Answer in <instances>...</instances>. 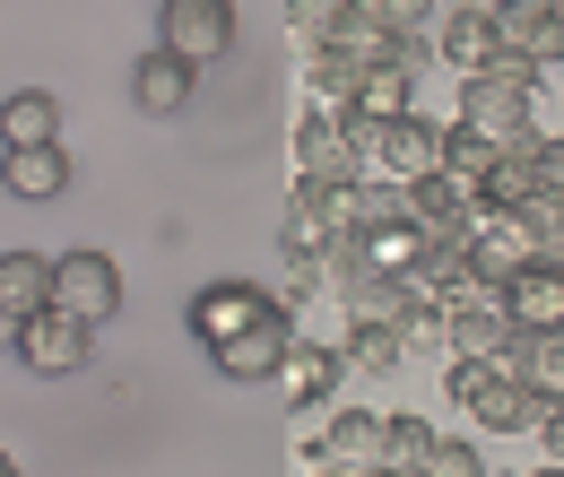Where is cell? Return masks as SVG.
<instances>
[{
  "label": "cell",
  "instance_id": "7c38bea8",
  "mask_svg": "<svg viewBox=\"0 0 564 477\" xmlns=\"http://www.w3.org/2000/svg\"><path fill=\"white\" fill-rule=\"evenodd\" d=\"M409 295H425V304H460V295H478V252H469V235L417 243V261H409Z\"/></svg>",
  "mask_w": 564,
  "mask_h": 477
},
{
  "label": "cell",
  "instance_id": "5bb4252c",
  "mask_svg": "<svg viewBox=\"0 0 564 477\" xmlns=\"http://www.w3.org/2000/svg\"><path fill=\"white\" fill-rule=\"evenodd\" d=\"M400 200H409V226H417L425 243H443V235H469V226H478V200H469L452 174H417V183H400Z\"/></svg>",
  "mask_w": 564,
  "mask_h": 477
},
{
  "label": "cell",
  "instance_id": "d590c367",
  "mask_svg": "<svg viewBox=\"0 0 564 477\" xmlns=\"http://www.w3.org/2000/svg\"><path fill=\"white\" fill-rule=\"evenodd\" d=\"M18 330H26V322H18L9 304H0V356H18Z\"/></svg>",
  "mask_w": 564,
  "mask_h": 477
},
{
  "label": "cell",
  "instance_id": "277c9868",
  "mask_svg": "<svg viewBox=\"0 0 564 477\" xmlns=\"http://www.w3.org/2000/svg\"><path fill=\"white\" fill-rule=\"evenodd\" d=\"M156 44L183 53L192 69H209L235 53V0H165L156 9Z\"/></svg>",
  "mask_w": 564,
  "mask_h": 477
},
{
  "label": "cell",
  "instance_id": "44dd1931",
  "mask_svg": "<svg viewBox=\"0 0 564 477\" xmlns=\"http://www.w3.org/2000/svg\"><path fill=\"white\" fill-rule=\"evenodd\" d=\"M530 192H539V131H530V139H503V156H495L478 208H521Z\"/></svg>",
  "mask_w": 564,
  "mask_h": 477
},
{
  "label": "cell",
  "instance_id": "9a60e30c",
  "mask_svg": "<svg viewBox=\"0 0 564 477\" xmlns=\"http://www.w3.org/2000/svg\"><path fill=\"white\" fill-rule=\"evenodd\" d=\"M192 87H200V69L183 62V53H165V44L140 53V69H131V105L156 113V122H165V113H183V105H192Z\"/></svg>",
  "mask_w": 564,
  "mask_h": 477
},
{
  "label": "cell",
  "instance_id": "ac0fdd59",
  "mask_svg": "<svg viewBox=\"0 0 564 477\" xmlns=\"http://www.w3.org/2000/svg\"><path fill=\"white\" fill-rule=\"evenodd\" d=\"M339 373H348V365H339V347H286V365H279V382H286V400H295V409H330V391H339Z\"/></svg>",
  "mask_w": 564,
  "mask_h": 477
},
{
  "label": "cell",
  "instance_id": "2e32d148",
  "mask_svg": "<svg viewBox=\"0 0 564 477\" xmlns=\"http://www.w3.org/2000/svg\"><path fill=\"white\" fill-rule=\"evenodd\" d=\"M547 409H556V400H547L539 382H521V373H495L487 400H478L469 416H478L487 434H539V425H547Z\"/></svg>",
  "mask_w": 564,
  "mask_h": 477
},
{
  "label": "cell",
  "instance_id": "6da1fadb",
  "mask_svg": "<svg viewBox=\"0 0 564 477\" xmlns=\"http://www.w3.org/2000/svg\"><path fill=\"white\" fill-rule=\"evenodd\" d=\"M530 78H503L495 62H478L469 78H460V105H452V122H469V131H487V139H530L539 131V113H530Z\"/></svg>",
  "mask_w": 564,
  "mask_h": 477
},
{
  "label": "cell",
  "instance_id": "7a4b0ae2",
  "mask_svg": "<svg viewBox=\"0 0 564 477\" xmlns=\"http://www.w3.org/2000/svg\"><path fill=\"white\" fill-rule=\"evenodd\" d=\"M286 295L279 286H252V278H209L200 295H192V339L200 347H226V339H243L252 322H270Z\"/></svg>",
  "mask_w": 564,
  "mask_h": 477
},
{
  "label": "cell",
  "instance_id": "f1b7e54d",
  "mask_svg": "<svg viewBox=\"0 0 564 477\" xmlns=\"http://www.w3.org/2000/svg\"><path fill=\"white\" fill-rule=\"evenodd\" d=\"M512 217L530 226V243H539V252H564V192H530Z\"/></svg>",
  "mask_w": 564,
  "mask_h": 477
},
{
  "label": "cell",
  "instance_id": "8992f818",
  "mask_svg": "<svg viewBox=\"0 0 564 477\" xmlns=\"http://www.w3.org/2000/svg\"><path fill=\"white\" fill-rule=\"evenodd\" d=\"M495 18V53H521V62H564V0H487Z\"/></svg>",
  "mask_w": 564,
  "mask_h": 477
},
{
  "label": "cell",
  "instance_id": "52a82bcc",
  "mask_svg": "<svg viewBox=\"0 0 564 477\" xmlns=\"http://www.w3.org/2000/svg\"><path fill=\"white\" fill-rule=\"evenodd\" d=\"M304 339L295 330V304H279L270 322H252L243 339H226V347H209V365L226 373V382H279V365H286V347Z\"/></svg>",
  "mask_w": 564,
  "mask_h": 477
},
{
  "label": "cell",
  "instance_id": "603a6c76",
  "mask_svg": "<svg viewBox=\"0 0 564 477\" xmlns=\"http://www.w3.org/2000/svg\"><path fill=\"white\" fill-rule=\"evenodd\" d=\"M35 139H62V105H53L44 87L0 96V148H35Z\"/></svg>",
  "mask_w": 564,
  "mask_h": 477
},
{
  "label": "cell",
  "instance_id": "836d02e7",
  "mask_svg": "<svg viewBox=\"0 0 564 477\" xmlns=\"http://www.w3.org/2000/svg\"><path fill=\"white\" fill-rule=\"evenodd\" d=\"M539 192H564V139L539 131Z\"/></svg>",
  "mask_w": 564,
  "mask_h": 477
},
{
  "label": "cell",
  "instance_id": "cb8c5ba5",
  "mask_svg": "<svg viewBox=\"0 0 564 477\" xmlns=\"http://www.w3.org/2000/svg\"><path fill=\"white\" fill-rule=\"evenodd\" d=\"M339 365H348V373H400V365H409V347H400V322H348V339H339Z\"/></svg>",
  "mask_w": 564,
  "mask_h": 477
},
{
  "label": "cell",
  "instance_id": "9c48e42d",
  "mask_svg": "<svg viewBox=\"0 0 564 477\" xmlns=\"http://www.w3.org/2000/svg\"><path fill=\"white\" fill-rule=\"evenodd\" d=\"M78 183V165H70V148H62V139H35V148H0V192H9V200H62V192H70Z\"/></svg>",
  "mask_w": 564,
  "mask_h": 477
},
{
  "label": "cell",
  "instance_id": "d4e9b609",
  "mask_svg": "<svg viewBox=\"0 0 564 477\" xmlns=\"http://www.w3.org/2000/svg\"><path fill=\"white\" fill-rule=\"evenodd\" d=\"M0 304L26 322V313H44L53 304V261L44 252H0Z\"/></svg>",
  "mask_w": 564,
  "mask_h": 477
},
{
  "label": "cell",
  "instance_id": "1f68e13d",
  "mask_svg": "<svg viewBox=\"0 0 564 477\" xmlns=\"http://www.w3.org/2000/svg\"><path fill=\"white\" fill-rule=\"evenodd\" d=\"M425 477H487V452H478V443H460V434H434Z\"/></svg>",
  "mask_w": 564,
  "mask_h": 477
},
{
  "label": "cell",
  "instance_id": "484cf974",
  "mask_svg": "<svg viewBox=\"0 0 564 477\" xmlns=\"http://www.w3.org/2000/svg\"><path fill=\"white\" fill-rule=\"evenodd\" d=\"M512 373H521V382H539L547 400H564V322H547V330H521V347H512Z\"/></svg>",
  "mask_w": 564,
  "mask_h": 477
},
{
  "label": "cell",
  "instance_id": "e0dca14e",
  "mask_svg": "<svg viewBox=\"0 0 564 477\" xmlns=\"http://www.w3.org/2000/svg\"><path fill=\"white\" fill-rule=\"evenodd\" d=\"M495 53V18H487V0H469V9H443V26H434V62L443 69H469Z\"/></svg>",
  "mask_w": 564,
  "mask_h": 477
},
{
  "label": "cell",
  "instance_id": "d6a6232c",
  "mask_svg": "<svg viewBox=\"0 0 564 477\" xmlns=\"http://www.w3.org/2000/svg\"><path fill=\"white\" fill-rule=\"evenodd\" d=\"M339 9H348V0H286V26H295L304 44H322V35L339 26Z\"/></svg>",
  "mask_w": 564,
  "mask_h": 477
},
{
  "label": "cell",
  "instance_id": "d6986e66",
  "mask_svg": "<svg viewBox=\"0 0 564 477\" xmlns=\"http://www.w3.org/2000/svg\"><path fill=\"white\" fill-rule=\"evenodd\" d=\"M400 53H434V26H443V0H356Z\"/></svg>",
  "mask_w": 564,
  "mask_h": 477
},
{
  "label": "cell",
  "instance_id": "ffe728a7",
  "mask_svg": "<svg viewBox=\"0 0 564 477\" xmlns=\"http://www.w3.org/2000/svg\"><path fill=\"white\" fill-rule=\"evenodd\" d=\"M495 156H503V139H487V131H469V122H443V174L478 200L487 192V174H495Z\"/></svg>",
  "mask_w": 564,
  "mask_h": 477
},
{
  "label": "cell",
  "instance_id": "7402d4cb",
  "mask_svg": "<svg viewBox=\"0 0 564 477\" xmlns=\"http://www.w3.org/2000/svg\"><path fill=\"white\" fill-rule=\"evenodd\" d=\"M356 113H373V122H400V113H417V62H382L356 78Z\"/></svg>",
  "mask_w": 564,
  "mask_h": 477
},
{
  "label": "cell",
  "instance_id": "e575fe53",
  "mask_svg": "<svg viewBox=\"0 0 564 477\" xmlns=\"http://www.w3.org/2000/svg\"><path fill=\"white\" fill-rule=\"evenodd\" d=\"M539 452H547V460H556V469H564V400H556V409H547V425H539Z\"/></svg>",
  "mask_w": 564,
  "mask_h": 477
},
{
  "label": "cell",
  "instance_id": "60d3db41",
  "mask_svg": "<svg viewBox=\"0 0 564 477\" xmlns=\"http://www.w3.org/2000/svg\"><path fill=\"white\" fill-rule=\"evenodd\" d=\"M443 9H469V0H443Z\"/></svg>",
  "mask_w": 564,
  "mask_h": 477
},
{
  "label": "cell",
  "instance_id": "ba28073f",
  "mask_svg": "<svg viewBox=\"0 0 564 477\" xmlns=\"http://www.w3.org/2000/svg\"><path fill=\"white\" fill-rule=\"evenodd\" d=\"M87 322H70L62 304H44V313H26V330H18V365L26 373H44V382H62V373H78L87 365Z\"/></svg>",
  "mask_w": 564,
  "mask_h": 477
},
{
  "label": "cell",
  "instance_id": "8fae6325",
  "mask_svg": "<svg viewBox=\"0 0 564 477\" xmlns=\"http://www.w3.org/2000/svg\"><path fill=\"white\" fill-rule=\"evenodd\" d=\"M495 295H503V313H512L521 330H547V322H564V252H530V261L503 278Z\"/></svg>",
  "mask_w": 564,
  "mask_h": 477
},
{
  "label": "cell",
  "instance_id": "4dcf8cb0",
  "mask_svg": "<svg viewBox=\"0 0 564 477\" xmlns=\"http://www.w3.org/2000/svg\"><path fill=\"white\" fill-rule=\"evenodd\" d=\"M495 373H503L495 356H460V365H452V382H443V400H452V409L469 416L478 400H487V382H495Z\"/></svg>",
  "mask_w": 564,
  "mask_h": 477
},
{
  "label": "cell",
  "instance_id": "4316f807",
  "mask_svg": "<svg viewBox=\"0 0 564 477\" xmlns=\"http://www.w3.org/2000/svg\"><path fill=\"white\" fill-rule=\"evenodd\" d=\"M356 78H365V69H356L348 53H330V44H313V62H304V96H313L322 113H339V105H356Z\"/></svg>",
  "mask_w": 564,
  "mask_h": 477
},
{
  "label": "cell",
  "instance_id": "83f0119b",
  "mask_svg": "<svg viewBox=\"0 0 564 477\" xmlns=\"http://www.w3.org/2000/svg\"><path fill=\"white\" fill-rule=\"evenodd\" d=\"M425 452H434V425L409 409H391V443H382V469H417L425 477Z\"/></svg>",
  "mask_w": 564,
  "mask_h": 477
},
{
  "label": "cell",
  "instance_id": "8d00e7d4",
  "mask_svg": "<svg viewBox=\"0 0 564 477\" xmlns=\"http://www.w3.org/2000/svg\"><path fill=\"white\" fill-rule=\"evenodd\" d=\"M0 477H18V460H9V443H0Z\"/></svg>",
  "mask_w": 564,
  "mask_h": 477
},
{
  "label": "cell",
  "instance_id": "f546056e",
  "mask_svg": "<svg viewBox=\"0 0 564 477\" xmlns=\"http://www.w3.org/2000/svg\"><path fill=\"white\" fill-rule=\"evenodd\" d=\"M400 347H452V304H409L400 313Z\"/></svg>",
  "mask_w": 564,
  "mask_h": 477
},
{
  "label": "cell",
  "instance_id": "f35d334b",
  "mask_svg": "<svg viewBox=\"0 0 564 477\" xmlns=\"http://www.w3.org/2000/svg\"><path fill=\"white\" fill-rule=\"evenodd\" d=\"M373 477H417V469H373Z\"/></svg>",
  "mask_w": 564,
  "mask_h": 477
},
{
  "label": "cell",
  "instance_id": "ab89813d",
  "mask_svg": "<svg viewBox=\"0 0 564 477\" xmlns=\"http://www.w3.org/2000/svg\"><path fill=\"white\" fill-rule=\"evenodd\" d=\"M313 477H348V469H313Z\"/></svg>",
  "mask_w": 564,
  "mask_h": 477
},
{
  "label": "cell",
  "instance_id": "5b68a950",
  "mask_svg": "<svg viewBox=\"0 0 564 477\" xmlns=\"http://www.w3.org/2000/svg\"><path fill=\"white\" fill-rule=\"evenodd\" d=\"M382 443H391V409H348V416H330V425L304 443V469L373 477V469H382Z\"/></svg>",
  "mask_w": 564,
  "mask_h": 477
},
{
  "label": "cell",
  "instance_id": "3957f363",
  "mask_svg": "<svg viewBox=\"0 0 564 477\" xmlns=\"http://www.w3.org/2000/svg\"><path fill=\"white\" fill-rule=\"evenodd\" d=\"M53 304L70 313V322H87V330H105L113 313H122V270H113V252H62L53 261Z\"/></svg>",
  "mask_w": 564,
  "mask_h": 477
},
{
  "label": "cell",
  "instance_id": "30bf717a",
  "mask_svg": "<svg viewBox=\"0 0 564 477\" xmlns=\"http://www.w3.org/2000/svg\"><path fill=\"white\" fill-rule=\"evenodd\" d=\"M373 174H391V183L443 174V122H434V113H400V122H382V139H373Z\"/></svg>",
  "mask_w": 564,
  "mask_h": 477
},
{
  "label": "cell",
  "instance_id": "4fadbf2b",
  "mask_svg": "<svg viewBox=\"0 0 564 477\" xmlns=\"http://www.w3.org/2000/svg\"><path fill=\"white\" fill-rule=\"evenodd\" d=\"M512 347H521V322L503 313V295H460L452 304V356H495L512 373Z\"/></svg>",
  "mask_w": 564,
  "mask_h": 477
},
{
  "label": "cell",
  "instance_id": "74e56055",
  "mask_svg": "<svg viewBox=\"0 0 564 477\" xmlns=\"http://www.w3.org/2000/svg\"><path fill=\"white\" fill-rule=\"evenodd\" d=\"M530 477H564V469H556V460H547V469H530Z\"/></svg>",
  "mask_w": 564,
  "mask_h": 477
}]
</instances>
